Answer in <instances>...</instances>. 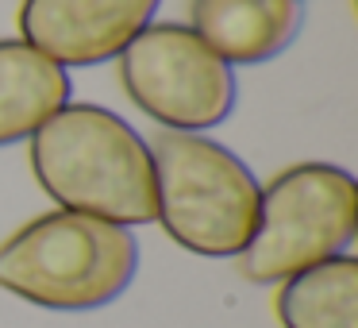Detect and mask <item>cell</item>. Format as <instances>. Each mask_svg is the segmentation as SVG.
I'll use <instances>...</instances> for the list:
<instances>
[{"instance_id": "cell-1", "label": "cell", "mask_w": 358, "mask_h": 328, "mask_svg": "<svg viewBox=\"0 0 358 328\" xmlns=\"http://www.w3.org/2000/svg\"><path fill=\"white\" fill-rule=\"evenodd\" d=\"M27 163L43 193L70 212L124 228L155 224L150 147L120 112L70 101L27 139Z\"/></svg>"}, {"instance_id": "cell-2", "label": "cell", "mask_w": 358, "mask_h": 328, "mask_svg": "<svg viewBox=\"0 0 358 328\" xmlns=\"http://www.w3.org/2000/svg\"><path fill=\"white\" fill-rule=\"evenodd\" d=\"M139 274L131 228L50 209L0 243V289L35 309L93 313L127 294Z\"/></svg>"}, {"instance_id": "cell-3", "label": "cell", "mask_w": 358, "mask_h": 328, "mask_svg": "<svg viewBox=\"0 0 358 328\" xmlns=\"http://www.w3.org/2000/svg\"><path fill=\"white\" fill-rule=\"evenodd\" d=\"M155 163V224L178 247L201 259H235L258 220L255 170L204 132H158Z\"/></svg>"}, {"instance_id": "cell-4", "label": "cell", "mask_w": 358, "mask_h": 328, "mask_svg": "<svg viewBox=\"0 0 358 328\" xmlns=\"http://www.w3.org/2000/svg\"><path fill=\"white\" fill-rule=\"evenodd\" d=\"M355 235V174L335 163H296L262 186L255 232L235 259L250 286H278L324 259L343 255Z\"/></svg>"}, {"instance_id": "cell-5", "label": "cell", "mask_w": 358, "mask_h": 328, "mask_svg": "<svg viewBox=\"0 0 358 328\" xmlns=\"http://www.w3.org/2000/svg\"><path fill=\"white\" fill-rule=\"evenodd\" d=\"M120 86L166 132H212L235 112V70L189 24H147L124 47Z\"/></svg>"}, {"instance_id": "cell-6", "label": "cell", "mask_w": 358, "mask_h": 328, "mask_svg": "<svg viewBox=\"0 0 358 328\" xmlns=\"http://www.w3.org/2000/svg\"><path fill=\"white\" fill-rule=\"evenodd\" d=\"M162 0H20V35L62 70H93L155 24Z\"/></svg>"}, {"instance_id": "cell-7", "label": "cell", "mask_w": 358, "mask_h": 328, "mask_svg": "<svg viewBox=\"0 0 358 328\" xmlns=\"http://www.w3.org/2000/svg\"><path fill=\"white\" fill-rule=\"evenodd\" d=\"M189 27L227 66H262L285 55L304 27L301 0H193Z\"/></svg>"}, {"instance_id": "cell-8", "label": "cell", "mask_w": 358, "mask_h": 328, "mask_svg": "<svg viewBox=\"0 0 358 328\" xmlns=\"http://www.w3.org/2000/svg\"><path fill=\"white\" fill-rule=\"evenodd\" d=\"M70 101V70L24 39H0V147L31 139Z\"/></svg>"}, {"instance_id": "cell-9", "label": "cell", "mask_w": 358, "mask_h": 328, "mask_svg": "<svg viewBox=\"0 0 358 328\" xmlns=\"http://www.w3.org/2000/svg\"><path fill=\"white\" fill-rule=\"evenodd\" d=\"M281 328H358V259L335 255L278 282Z\"/></svg>"}, {"instance_id": "cell-10", "label": "cell", "mask_w": 358, "mask_h": 328, "mask_svg": "<svg viewBox=\"0 0 358 328\" xmlns=\"http://www.w3.org/2000/svg\"><path fill=\"white\" fill-rule=\"evenodd\" d=\"M301 4H304V0H301Z\"/></svg>"}]
</instances>
